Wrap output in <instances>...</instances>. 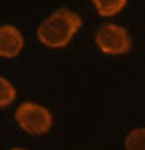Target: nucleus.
<instances>
[{"label":"nucleus","instance_id":"obj_1","mask_svg":"<svg viewBox=\"0 0 145 150\" xmlns=\"http://www.w3.org/2000/svg\"><path fill=\"white\" fill-rule=\"evenodd\" d=\"M81 23L83 22L78 13L68 8H58L40 23L36 35L40 41L48 48H63L71 41Z\"/></svg>","mask_w":145,"mask_h":150},{"label":"nucleus","instance_id":"obj_2","mask_svg":"<svg viewBox=\"0 0 145 150\" xmlns=\"http://www.w3.org/2000/svg\"><path fill=\"white\" fill-rule=\"evenodd\" d=\"M15 119H17L18 125L26 134H31V135L46 134L51 129V124H53L51 112L46 107L28 101L18 106L17 112H15Z\"/></svg>","mask_w":145,"mask_h":150},{"label":"nucleus","instance_id":"obj_3","mask_svg":"<svg viewBox=\"0 0 145 150\" xmlns=\"http://www.w3.org/2000/svg\"><path fill=\"white\" fill-rule=\"evenodd\" d=\"M96 43L105 54H124L132 46L129 31L114 23H104L97 30Z\"/></svg>","mask_w":145,"mask_h":150},{"label":"nucleus","instance_id":"obj_4","mask_svg":"<svg viewBox=\"0 0 145 150\" xmlns=\"http://www.w3.org/2000/svg\"><path fill=\"white\" fill-rule=\"evenodd\" d=\"M23 48V36L18 28L13 25H2L0 27V56L15 58L20 54Z\"/></svg>","mask_w":145,"mask_h":150},{"label":"nucleus","instance_id":"obj_5","mask_svg":"<svg viewBox=\"0 0 145 150\" xmlns=\"http://www.w3.org/2000/svg\"><path fill=\"white\" fill-rule=\"evenodd\" d=\"M92 2L96 5L99 15L102 17H112L127 5V0H92Z\"/></svg>","mask_w":145,"mask_h":150},{"label":"nucleus","instance_id":"obj_6","mask_svg":"<svg viewBox=\"0 0 145 150\" xmlns=\"http://www.w3.org/2000/svg\"><path fill=\"white\" fill-rule=\"evenodd\" d=\"M125 150H145V127L132 129L125 137Z\"/></svg>","mask_w":145,"mask_h":150},{"label":"nucleus","instance_id":"obj_7","mask_svg":"<svg viewBox=\"0 0 145 150\" xmlns=\"http://www.w3.org/2000/svg\"><path fill=\"white\" fill-rule=\"evenodd\" d=\"M15 96H17V93H15V88L12 86V83L0 76V107L12 104Z\"/></svg>","mask_w":145,"mask_h":150},{"label":"nucleus","instance_id":"obj_8","mask_svg":"<svg viewBox=\"0 0 145 150\" xmlns=\"http://www.w3.org/2000/svg\"><path fill=\"white\" fill-rule=\"evenodd\" d=\"M12 150H25V149H12Z\"/></svg>","mask_w":145,"mask_h":150}]
</instances>
